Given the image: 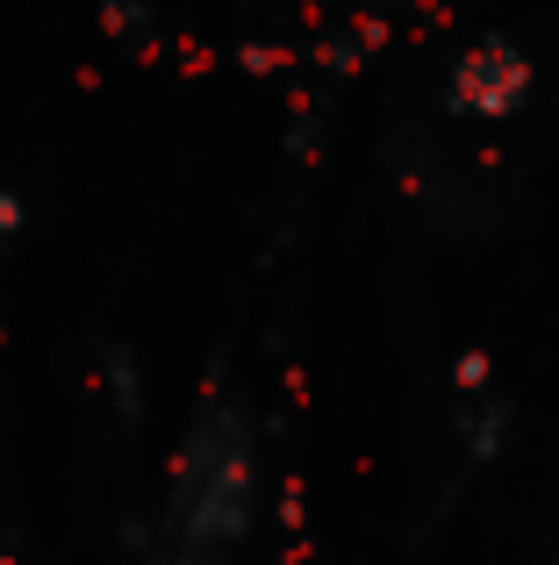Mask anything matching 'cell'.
Instances as JSON below:
<instances>
[{
  "label": "cell",
  "instance_id": "obj_2",
  "mask_svg": "<svg viewBox=\"0 0 559 565\" xmlns=\"http://www.w3.org/2000/svg\"><path fill=\"white\" fill-rule=\"evenodd\" d=\"M151 565H223V552H201V544H172L166 537V552H158Z\"/></svg>",
  "mask_w": 559,
  "mask_h": 565
},
{
  "label": "cell",
  "instance_id": "obj_1",
  "mask_svg": "<svg viewBox=\"0 0 559 565\" xmlns=\"http://www.w3.org/2000/svg\"><path fill=\"white\" fill-rule=\"evenodd\" d=\"M244 530H252V437L238 415L209 408L180 451V480H172V544L230 552Z\"/></svg>",
  "mask_w": 559,
  "mask_h": 565
}]
</instances>
